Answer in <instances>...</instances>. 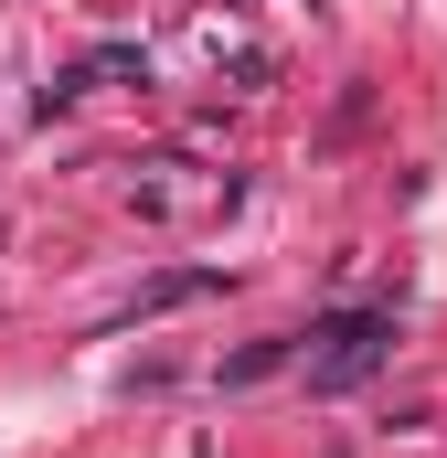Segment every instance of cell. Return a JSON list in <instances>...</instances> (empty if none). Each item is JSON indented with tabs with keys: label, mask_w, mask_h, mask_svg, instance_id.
Segmentation results:
<instances>
[{
	"label": "cell",
	"mask_w": 447,
	"mask_h": 458,
	"mask_svg": "<svg viewBox=\"0 0 447 458\" xmlns=\"http://www.w3.org/2000/svg\"><path fill=\"white\" fill-rule=\"evenodd\" d=\"M384 352H394V320H384V310H351V320H331V331H320V362H309V384H320V394H341V384H362Z\"/></svg>",
	"instance_id": "cell-1"
},
{
	"label": "cell",
	"mask_w": 447,
	"mask_h": 458,
	"mask_svg": "<svg viewBox=\"0 0 447 458\" xmlns=\"http://www.w3.org/2000/svg\"><path fill=\"white\" fill-rule=\"evenodd\" d=\"M288 352H299V342H256V352H234V362H224V384H256V373H277Z\"/></svg>",
	"instance_id": "cell-2"
}]
</instances>
